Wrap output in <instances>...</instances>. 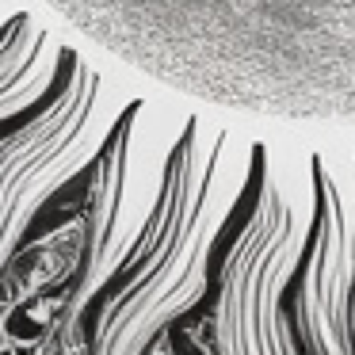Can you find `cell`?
I'll return each instance as SVG.
<instances>
[{"label":"cell","mask_w":355,"mask_h":355,"mask_svg":"<svg viewBox=\"0 0 355 355\" xmlns=\"http://www.w3.org/2000/svg\"><path fill=\"white\" fill-rule=\"evenodd\" d=\"M130 69L245 119L355 126V0H42Z\"/></svg>","instance_id":"6da1fadb"},{"label":"cell","mask_w":355,"mask_h":355,"mask_svg":"<svg viewBox=\"0 0 355 355\" xmlns=\"http://www.w3.org/2000/svg\"><path fill=\"white\" fill-rule=\"evenodd\" d=\"M4 336H8L12 344H39V340L46 336V324H42L31 309L19 306L4 317Z\"/></svg>","instance_id":"7a4b0ae2"},{"label":"cell","mask_w":355,"mask_h":355,"mask_svg":"<svg viewBox=\"0 0 355 355\" xmlns=\"http://www.w3.org/2000/svg\"><path fill=\"white\" fill-rule=\"evenodd\" d=\"M0 355H24V352H12V347H0Z\"/></svg>","instance_id":"3957f363"}]
</instances>
